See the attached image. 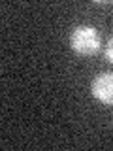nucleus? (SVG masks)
Segmentation results:
<instances>
[{
	"label": "nucleus",
	"instance_id": "nucleus-3",
	"mask_svg": "<svg viewBox=\"0 0 113 151\" xmlns=\"http://www.w3.org/2000/svg\"><path fill=\"white\" fill-rule=\"evenodd\" d=\"M106 59H107V63L113 64V36L109 38V42L106 45Z\"/></svg>",
	"mask_w": 113,
	"mask_h": 151
},
{
	"label": "nucleus",
	"instance_id": "nucleus-1",
	"mask_svg": "<svg viewBox=\"0 0 113 151\" xmlns=\"http://www.w3.org/2000/svg\"><path fill=\"white\" fill-rule=\"evenodd\" d=\"M68 44L72 47V51L79 57H94L100 51L102 40L98 30L91 25H77L70 32Z\"/></svg>",
	"mask_w": 113,
	"mask_h": 151
},
{
	"label": "nucleus",
	"instance_id": "nucleus-2",
	"mask_svg": "<svg viewBox=\"0 0 113 151\" xmlns=\"http://www.w3.org/2000/svg\"><path fill=\"white\" fill-rule=\"evenodd\" d=\"M92 96L104 106H113V72H102L92 79Z\"/></svg>",
	"mask_w": 113,
	"mask_h": 151
}]
</instances>
